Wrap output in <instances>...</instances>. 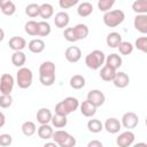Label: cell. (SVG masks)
Listing matches in <instances>:
<instances>
[{
	"mask_svg": "<svg viewBox=\"0 0 147 147\" xmlns=\"http://www.w3.org/2000/svg\"><path fill=\"white\" fill-rule=\"evenodd\" d=\"M21 130H22V133H23L25 137H32V136L37 132L38 129H37V126H36V124H34L33 122L26 121V122H24V123L22 124Z\"/></svg>",
	"mask_w": 147,
	"mask_h": 147,
	"instance_id": "4dcf8cb0",
	"label": "cell"
},
{
	"mask_svg": "<svg viewBox=\"0 0 147 147\" xmlns=\"http://www.w3.org/2000/svg\"><path fill=\"white\" fill-rule=\"evenodd\" d=\"M13 142V137L8 133H2L0 134V146L1 147H8Z\"/></svg>",
	"mask_w": 147,
	"mask_h": 147,
	"instance_id": "b9f144b4",
	"label": "cell"
},
{
	"mask_svg": "<svg viewBox=\"0 0 147 147\" xmlns=\"http://www.w3.org/2000/svg\"><path fill=\"white\" fill-rule=\"evenodd\" d=\"M64 57L70 63H77L82 59V51L78 46H69L64 52Z\"/></svg>",
	"mask_w": 147,
	"mask_h": 147,
	"instance_id": "30bf717a",
	"label": "cell"
},
{
	"mask_svg": "<svg viewBox=\"0 0 147 147\" xmlns=\"http://www.w3.org/2000/svg\"><path fill=\"white\" fill-rule=\"evenodd\" d=\"M13 105V96L11 94H1L0 95V107L2 109L9 108Z\"/></svg>",
	"mask_w": 147,
	"mask_h": 147,
	"instance_id": "ab89813d",
	"label": "cell"
},
{
	"mask_svg": "<svg viewBox=\"0 0 147 147\" xmlns=\"http://www.w3.org/2000/svg\"><path fill=\"white\" fill-rule=\"evenodd\" d=\"M53 125L51 126L49 124H40V126L38 127L37 130V133H38V137L42 140H48V139H52L53 137V133H54V130H53Z\"/></svg>",
	"mask_w": 147,
	"mask_h": 147,
	"instance_id": "ac0fdd59",
	"label": "cell"
},
{
	"mask_svg": "<svg viewBox=\"0 0 147 147\" xmlns=\"http://www.w3.org/2000/svg\"><path fill=\"white\" fill-rule=\"evenodd\" d=\"M52 111L48 108H40L37 111V122L39 124H49V122L52 121Z\"/></svg>",
	"mask_w": 147,
	"mask_h": 147,
	"instance_id": "ffe728a7",
	"label": "cell"
},
{
	"mask_svg": "<svg viewBox=\"0 0 147 147\" xmlns=\"http://www.w3.org/2000/svg\"><path fill=\"white\" fill-rule=\"evenodd\" d=\"M49 146H54V147H56V146H59V145L53 140V142H46V144H45V147H49Z\"/></svg>",
	"mask_w": 147,
	"mask_h": 147,
	"instance_id": "bcb514c9",
	"label": "cell"
},
{
	"mask_svg": "<svg viewBox=\"0 0 147 147\" xmlns=\"http://www.w3.org/2000/svg\"><path fill=\"white\" fill-rule=\"evenodd\" d=\"M25 14L33 18V17H37L39 16L40 14V5H37V3H30L25 7Z\"/></svg>",
	"mask_w": 147,
	"mask_h": 147,
	"instance_id": "d590c367",
	"label": "cell"
},
{
	"mask_svg": "<svg viewBox=\"0 0 147 147\" xmlns=\"http://www.w3.org/2000/svg\"><path fill=\"white\" fill-rule=\"evenodd\" d=\"M86 99L88 101H91L96 108L101 107L106 101V96H105L103 92H101L100 90H91V91H88Z\"/></svg>",
	"mask_w": 147,
	"mask_h": 147,
	"instance_id": "8fae6325",
	"label": "cell"
},
{
	"mask_svg": "<svg viewBox=\"0 0 147 147\" xmlns=\"http://www.w3.org/2000/svg\"><path fill=\"white\" fill-rule=\"evenodd\" d=\"M32 80H33V75L31 69L26 67H22L16 72V84L18 85L20 88L22 90L29 88L32 85Z\"/></svg>",
	"mask_w": 147,
	"mask_h": 147,
	"instance_id": "5b68a950",
	"label": "cell"
},
{
	"mask_svg": "<svg viewBox=\"0 0 147 147\" xmlns=\"http://www.w3.org/2000/svg\"><path fill=\"white\" fill-rule=\"evenodd\" d=\"M74 31H75V34H76L77 40H84L88 36V33H90L88 26L86 24H83V23L76 24L74 26Z\"/></svg>",
	"mask_w": 147,
	"mask_h": 147,
	"instance_id": "484cf974",
	"label": "cell"
},
{
	"mask_svg": "<svg viewBox=\"0 0 147 147\" xmlns=\"http://www.w3.org/2000/svg\"><path fill=\"white\" fill-rule=\"evenodd\" d=\"M134 47L142 53L147 54V37H139L134 41Z\"/></svg>",
	"mask_w": 147,
	"mask_h": 147,
	"instance_id": "f35d334b",
	"label": "cell"
},
{
	"mask_svg": "<svg viewBox=\"0 0 147 147\" xmlns=\"http://www.w3.org/2000/svg\"><path fill=\"white\" fill-rule=\"evenodd\" d=\"M53 15H54V7L51 3L45 2V3H41L40 5V14H39V16L41 18H44L45 21H47Z\"/></svg>",
	"mask_w": 147,
	"mask_h": 147,
	"instance_id": "f546056e",
	"label": "cell"
},
{
	"mask_svg": "<svg viewBox=\"0 0 147 147\" xmlns=\"http://www.w3.org/2000/svg\"><path fill=\"white\" fill-rule=\"evenodd\" d=\"M69 22H70V17H69V14L67 11H59L54 16V24L59 29L67 28Z\"/></svg>",
	"mask_w": 147,
	"mask_h": 147,
	"instance_id": "9a60e30c",
	"label": "cell"
},
{
	"mask_svg": "<svg viewBox=\"0 0 147 147\" xmlns=\"http://www.w3.org/2000/svg\"><path fill=\"white\" fill-rule=\"evenodd\" d=\"M79 108H80L82 115L85 116V117H93L95 115V113H96V107L91 101H88L87 99L80 103Z\"/></svg>",
	"mask_w": 147,
	"mask_h": 147,
	"instance_id": "2e32d148",
	"label": "cell"
},
{
	"mask_svg": "<svg viewBox=\"0 0 147 147\" xmlns=\"http://www.w3.org/2000/svg\"><path fill=\"white\" fill-rule=\"evenodd\" d=\"M11 63L17 67V68H22L24 67L25 62H26V55L23 51H15L11 55Z\"/></svg>",
	"mask_w": 147,
	"mask_h": 147,
	"instance_id": "cb8c5ba5",
	"label": "cell"
},
{
	"mask_svg": "<svg viewBox=\"0 0 147 147\" xmlns=\"http://www.w3.org/2000/svg\"><path fill=\"white\" fill-rule=\"evenodd\" d=\"M132 10L136 14H147V0H136L132 3Z\"/></svg>",
	"mask_w": 147,
	"mask_h": 147,
	"instance_id": "836d02e7",
	"label": "cell"
},
{
	"mask_svg": "<svg viewBox=\"0 0 147 147\" xmlns=\"http://www.w3.org/2000/svg\"><path fill=\"white\" fill-rule=\"evenodd\" d=\"M118 52H119V54H122V55H129V54H131L132 52H133V48H134V46L131 44V42H129V41H122L119 45H118Z\"/></svg>",
	"mask_w": 147,
	"mask_h": 147,
	"instance_id": "8d00e7d4",
	"label": "cell"
},
{
	"mask_svg": "<svg viewBox=\"0 0 147 147\" xmlns=\"http://www.w3.org/2000/svg\"><path fill=\"white\" fill-rule=\"evenodd\" d=\"M0 8L2 14L7 16H11L16 11V6L11 0H0Z\"/></svg>",
	"mask_w": 147,
	"mask_h": 147,
	"instance_id": "d4e9b609",
	"label": "cell"
},
{
	"mask_svg": "<svg viewBox=\"0 0 147 147\" xmlns=\"http://www.w3.org/2000/svg\"><path fill=\"white\" fill-rule=\"evenodd\" d=\"M103 63H106V55L100 49H94L85 56V64L88 69L98 70L103 67Z\"/></svg>",
	"mask_w": 147,
	"mask_h": 147,
	"instance_id": "3957f363",
	"label": "cell"
},
{
	"mask_svg": "<svg viewBox=\"0 0 147 147\" xmlns=\"http://www.w3.org/2000/svg\"><path fill=\"white\" fill-rule=\"evenodd\" d=\"M24 31L29 34V36H37L38 34V22L31 20V21H28L24 25Z\"/></svg>",
	"mask_w": 147,
	"mask_h": 147,
	"instance_id": "e575fe53",
	"label": "cell"
},
{
	"mask_svg": "<svg viewBox=\"0 0 147 147\" xmlns=\"http://www.w3.org/2000/svg\"><path fill=\"white\" fill-rule=\"evenodd\" d=\"M122 63H123V60L119 54H116V53H111L109 54L107 57H106V64L109 65L110 68L117 70L122 67Z\"/></svg>",
	"mask_w": 147,
	"mask_h": 147,
	"instance_id": "7402d4cb",
	"label": "cell"
},
{
	"mask_svg": "<svg viewBox=\"0 0 147 147\" xmlns=\"http://www.w3.org/2000/svg\"><path fill=\"white\" fill-rule=\"evenodd\" d=\"M79 2V0H59V6L61 9H69L74 6H76Z\"/></svg>",
	"mask_w": 147,
	"mask_h": 147,
	"instance_id": "7bdbcfd3",
	"label": "cell"
},
{
	"mask_svg": "<svg viewBox=\"0 0 147 147\" xmlns=\"http://www.w3.org/2000/svg\"><path fill=\"white\" fill-rule=\"evenodd\" d=\"M121 122H122V126H124V127L127 129V130H131V129H134V127L138 125V123H139V117H138V115H137L136 113H133V111H127V113L123 114Z\"/></svg>",
	"mask_w": 147,
	"mask_h": 147,
	"instance_id": "ba28073f",
	"label": "cell"
},
{
	"mask_svg": "<svg viewBox=\"0 0 147 147\" xmlns=\"http://www.w3.org/2000/svg\"><path fill=\"white\" fill-rule=\"evenodd\" d=\"M45 47H46L45 41H44L42 39H39V38L32 39V40H30V42L28 44L29 51H30L31 53H33V54H39V53L44 52Z\"/></svg>",
	"mask_w": 147,
	"mask_h": 147,
	"instance_id": "d6986e66",
	"label": "cell"
},
{
	"mask_svg": "<svg viewBox=\"0 0 147 147\" xmlns=\"http://www.w3.org/2000/svg\"><path fill=\"white\" fill-rule=\"evenodd\" d=\"M39 82L44 86H52L55 83V64L52 61H45L39 67Z\"/></svg>",
	"mask_w": 147,
	"mask_h": 147,
	"instance_id": "6da1fadb",
	"label": "cell"
},
{
	"mask_svg": "<svg viewBox=\"0 0 147 147\" xmlns=\"http://www.w3.org/2000/svg\"><path fill=\"white\" fill-rule=\"evenodd\" d=\"M15 79L10 74H2L0 78V92L1 94H10L13 92Z\"/></svg>",
	"mask_w": 147,
	"mask_h": 147,
	"instance_id": "52a82bcc",
	"label": "cell"
},
{
	"mask_svg": "<svg viewBox=\"0 0 147 147\" xmlns=\"http://www.w3.org/2000/svg\"><path fill=\"white\" fill-rule=\"evenodd\" d=\"M51 123H52V125H53L55 129H62V127H65V126H67L68 119H67V116H65V115L55 113V114L53 115V117H52Z\"/></svg>",
	"mask_w": 147,
	"mask_h": 147,
	"instance_id": "4316f807",
	"label": "cell"
},
{
	"mask_svg": "<svg viewBox=\"0 0 147 147\" xmlns=\"http://www.w3.org/2000/svg\"><path fill=\"white\" fill-rule=\"evenodd\" d=\"M145 124H146V126H147V116H146V119H145Z\"/></svg>",
	"mask_w": 147,
	"mask_h": 147,
	"instance_id": "681fc988",
	"label": "cell"
},
{
	"mask_svg": "<svg viewBox=\"0 0 147 147\" xmlns=\"http://www.w3.org/2000/svg\"><path fill=\"white\" fill-rule=\"evenodd\" d=\"M102 146H103V144L99 140H92L87 144V147H102Z\"/></svg>",
	"mask_w": 147,
	"mask_h": 147,
	"instance_id": "ee69618b",
	"label": "cell"
},
{
	"mask_svg": "<svg viewBox=\"0 0 147 147\" xmlns=\"http://www.w3.org/2000/svg\"><path fill=\"white\" fill-rule=\"evenodd\" d=\"M116 0H98V8L100 11H109L115 5Z\"/></svg>",
	"mask_w": 147,
	"mask_h": 147,
	"instance_id": "74e56055",
	"label": "cell"
},
{
	"mask_svg": "<svg viewBox=\"0 0 147 147\" xmlns=\"http://www.w3.org/2000/svg\"><path fill=\"white\" fill-rule=\"evenodd\" d=\"M134 139H136L134 133L131 130H127V131H124L118 134V137L116 138V144L119 147H129V146L133 145Z\"/></svg>",
	"mask_w": 147,
	"mask_h": 147,
	"instance_id": "9c48e42d",
	"label": "cell"
},
{
	"mask_svg": "<svg viewBox=\"0 0 147 147\" xmlns=\"http://www.w3.org/2000/svg\"><path fill=\"white\" fill-rule=\"evenodd\" d=\"M9 48L13 49L14 52L15 51H23L25 47H26V41L23 37H18V36H14L9 39Z\"/></svg>",
	"mask_w": 147,
	"mask_h": 147,
	"instance_id": "e0dca14e",
	"label": "cell"
},
{
	"mask_svg": "<svg viewBox=\"0 0 147 147\" xmlns=\"http://www.w3.org/2000/svg\"><path fill=\"white\" fill-rule=\"evenodd\" d=\"M124 20H125V14L122 9H114L106 11L102 17L105 25L108 28H116L121 25L124 22Z\"/></svg>",
	"mask_w": 147,
	"mask_h": 147,
	"instance_id": "277c9868",
	"label": "cell"
},
{
	"mask_svg": "<svg viewBox=\"0 0 147 147\" xmlns=\"http://www.w3.org/2000/svg\"><path fill=\"white\" fill-rule=\"evenodd\" d=\"M52 32V28L51 24L47 21H40L38 22V37H47L49 36Z\"/></svg>",
	"mask_w": 147,
	"mask_h": 147,
	"instance_id": "d6a6232c",
	"label": "cell"
},
{
	"mask_svg": "<svg viewBox=\"0 0 147 147\" xmlns=\"http://www.w3.org/2000/svg\"><path fill=\"white\" fill-rule=\"evenodd\" d=\"M79 106L80 105H79V101H78L77 98L68 96V98L63 99L62 101H60L55 105V113L68 116L69 114L76 111L79 108Z\"/></svg>",
	"mask_w": 147,
	"mask_h": 147,
	"instance_id": "7a4b0ae2",
	"label": "cell"
},
{
	"mask_svg": "<svg viewBox=\"0 0 147 147\" xmlns=\"http://www.w3.org/2000/svg\"><path fill=\"white\" fill-rule=\"evenodd\" d=\"M133 25L138 32L147 34V14H137L133 20Z\"/></svg>",
	"mask_w": 147,
	"mask_h": 147,
	"instance_id": "4fadbf2b",
	"label": "cell"
},
{
	"mask_svg": "<svg viewBox=\"0 0 147 147\" xmlns=\"http://www.w3.org/2000/svg\"><path fill=\"white\" fill-rule=\"evenodd\" d=\"M103 126H105V130L108 133L115 134V133L119 132V130L122 127V122H119V119L116 118V117H109L103 123Z\"/></svg>",
	"mask_w": 147,
	"mask_h": 147,
	"instance_id": "7c38bea8",
	"label": "cell"
},
{
	"mask_svg": "<svg viewBox=\"0 0 147 147\" xmlns=\"http://www.w3.org/2000/svg\"><path fill=\"white\" fill-rule=\"evenodd\" d=\"M69 84H70V87L74 90H82L85 86L86 80H85V77L82 75H74L70 78Z\"/></svg>",
	"mask_w": 147,
	"mask_h": 147,
	"instance_id": "83f0119b",
	"label": "cell"
},
{
	"mask_svg": "<svg viewBox=\"0 0 147 147\" xmlns=\"http://www.w3.org/2000/svg\"><path fill=\"white\" fill-rule=\"evenodd\" d=\"M116 72H117V70H115V69L110 68L109 65L105 64V65L100 69L99 76H100V78H101L102 80H105V82H113V79L115 78Z\"/></svg>",
	"mask_w": 147,
	"mask_h": 147,
	"instance_id": "603a6c76",
	"label": "cell"
},
{
	"mask_svg": "<svg viewBox=\"0 0 147 147\" xmlns=\"http://www.w3.org/2000/svg\"><path fill=\"white\" fill-rule=\"evenodd\" d=\"M134 146H136V147H138V146H145V147H147V144H146V142H138V144H136Z\"/></svg>",
	"mask_w": 147,
	"mask_h": 147,
	"instance_id": "7dc6e473",
	"label": "cell"
},
{
	"mask_svg": "<svg viewBox=\"0 0 147 147\" xmlns=\"http://www.w3.org/2000/svg\"><path fill=\"white\" fill-rule=\"evenodd\" d=\"M52 139L60 147H74L76 145V138L64 130H56L53 133Z\"/></svg>",
	"mask_w": 147,
	"mask_h": 147,
	"instance_id": "8992f818",
	"label": "cell"
},
{
	"mask_svg": "<svg viewBox=\"0 0 147 147\" xmlns=\"http://www.w3.org/2000/svg\"><path fill=\"white\" fill-rule=\"evenodd\" d=\"M0 117H1V122H0V127H2L5 125V122H6V117H5V114L1 111L0 113Z\"/></svg>",
	"mask_w": 147,
	"mask_h": 147,
	"instance_id": "f6af8a7d",
	"label": "cell"
},
{
	"mask_svg": "<svg viewBox=\"0 0 147 147\" xmlns=\"http://www.w3.org/2000/svg\"><path fill=\"white\" fill-rule=\"evenodd\" d=\"M3 38H5V32H3V30L1 29V37H0V40L2 41V40H3Z\"/></svg>",
	"mask_w": 147,
	"mask_h": 147,
	"instance_id": "c3c4849f",
	"label": "cell"
},
{
	"mask_svg": "<svg viewBox=\"0 0 147 147\" xmlns=\"http://www.w3.org/2000/svg\"><path fill=\"white\" fill-rule=\"evenodd\" d=\"M87 129L92 133H99L105 129V126H103V123L100 119L92 118V119H90L87 122Z\"/></svg>",
	"mask_w": 147,
	"mask_h": 147,
	"instance_id": "1f68e13d",
	"label": "cell"
},
{
	"mask_svg": "<svg viewBox=\"0 0 147 147\" xmlns=\"http://www.w3.org/2000/svg\"><path fill=\"white\" fill-rule=\"evenodd\" d=\"M130 83V77L124 71H117L115 78L113 79V84L117 88H125Z\"/></svg>",
	"mask_w": 147,
	"mask_h": 147,
	"instance_id": "5bb4252c",
	"label": "cell"
},
{
	"mask_svg": "<svg viewBox=\"0 0 147 147\" xmlns=\"http://www.w3.org/2000/svg\"><path fill=\"white\" fill-rule=\"evenodd\" d=\"M93 13V6L91 2L88 1H85V2H82L78 8H77V14L80 16V17H87L90 16L91 14Z\"/></svg>",
	"mask_w": 147,
	"mask_h": 147,
	"instance_id": "f1b7e54d",
	"label": "cell"
},
{
	"mask_svg": "<svg viewBox=\"0 0 147 147\" xmlns=\"http://www.w3.org/2000/svg\"><path fill=\"white\" fill-rule=\"evenodd\" d=\"M122 36L121 33L116 32V31H113L110 33L107 34V38H106V42H107V46L110 47V48H117L118 45L122 42Z\"/></svg>",
	"mask_w": 147,
	"mask_h": 147,
	"instance_id": "44dd1931",
	"label": "cell"
},
{
	"mask_svg": "<svg viewBox=\"0 0 147 147\" xmlns=\"http://www.w3.org/2000/svg\"><path fill=\"white\" fill-rule=\"evenodd\" d=\"M63 37L67 41L69 42H76L78 41L77 38H76V34H75V31H74V28H67L64 29L63 31Z\"/></svg>",
	"mask_w": 147,
	"mask_h": 147,
	"instance_id": "60d3db41",
	"label": "cell"
}]
</instances>
